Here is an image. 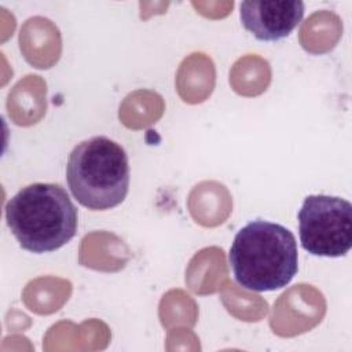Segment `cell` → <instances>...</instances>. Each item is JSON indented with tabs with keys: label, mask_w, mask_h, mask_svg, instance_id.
I'll list each match as a JSON object with an SVG mask.
<instances>
[{
	"label": "cell",
	"mask_w": 352,
	"mask_h": 352,
	"mask_svg": "<svg viewBox=\"0 0 352 352\" xmlns=\"http://www.w3.org/2000/svg\"><path fill=\"white\" fill-rule=\"evenodd\" d=\"M77 208L55 183L22 187L6 205V220L19 246L32 253L54 252L77 232Z\"/></svg>",
	"instance_id": "obj_2"
},
{
	"label": "cell",
	"mask_w": 352,
	"mask_h": 352,
	"mask_svg": "<svg viewBox=\"0 0 352 352\" xmlns=\"http://www.w3.org/2000/svg\"><path fill=\"white\" fill-rule=\"evenodd\" d=\"M66 180L80 205L91 210L113 209L129 190L128 155L106 136L82 140L69 154Z\"/></svg>",
	"instance_id": "obj_3"
},
{
	"label": "cell",
	"mask_w": 352,
	"mask_h": 352,
	"mask_svg": "<svg viewBox=\"0 0 352 352\" xmlns=\"http://www.w3.org/2000/svg\"><path fill=\"white\" fill-rule=\"evenodd\" d=\"M228 261L239 286L272 292L289 285L297 274V242L285 226L253 220L235 234Z\"/></svg>",
	"instance_id": "obj_1"
},
{
	"label": "cell",
	"mask_w": 352,
	"mask_h": 352,
	"mask_svg": "<svg viewBox=\"0 0 352 352\" xmlns=\"http://www.w3.org/2000/svg\"><path fill=\"white\" fill-rule=\"evenodd\" d=\"M241 22L260 41H276L287 37L304 16L300 0H252L239 7Z\"/></svg>",
	"instance_id": "obj_5"
},
{
	"label": "cell",
	"mask_w": 352,
	"mask_h": 352,
	"mask_svg": "<svg viewBox=\"0 0 352 352\" xmlns=\"http://www.w3.org/2000/svg\"><path fill=\"white\" fill-rule=\"evenodd\" d=\"M300 242L314 256L341 257L352 248V205L349 201L311 194L297 213Z\"/></svg>",
	"instance_id": "obj_4"
}]
</instances>
